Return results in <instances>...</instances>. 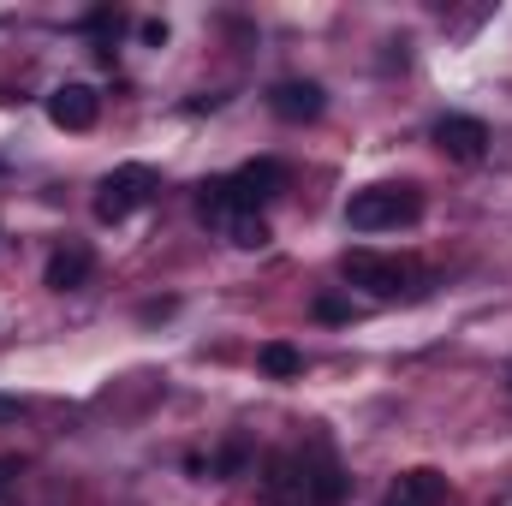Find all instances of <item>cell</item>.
Masks as SVG:
<instances>
[{
	"instance_id": "1",
	"label": "cell",
	"mask_w": 512,
	"mask_h": 506,
	"mask_svg": "<svg viewBox=\"0 0 512 506\" xmlns=\"http://www.w3.org/2000/svg\"><path fill=\"white\" fill-rule=\"evenodd\" d=\"M417 215H423V191L417 185H370V191H352V203H346V227L352 233L411 227Z\"/></svg>"
},
{
	"instance_id": "2",
	"label": "cell",
	"mask_w": 512,
	"mask_h": 506,
	"mask_svg": "<svg viewBox=\"0 0 512 506\" xmlns=\"http://www.w3.org/2000/svg\"><path fill=\"white\" fill-rule=\"evenodd\" d=\"M340 274H346L352 286H364L370 298H405V292H417V262H405V256L346 251L340 256Z\"/></svg>"
},
{
	"instance_id": "3",
	"label": "cell",
	"mask_w": 512,
	"mask_h": 506,
	"mask_svg": "<svg viewBox=\"0 0 512 506\" xmlns=\"http://www.w3.org/2000/svg\"><path fill=\"white\" fill-rule=\"evenodd\" d=\"M161 191V179H155V167H143V161H126V167H114L102 185H96V221H126L131 209H143L149 197Z\"/></svg>"
},
{
	"instance_id": "4",
	"label": "cell",
	"mask_w": 512,
	"mask_h": 506,
	"mask_svg": "<svg viewBox=\"0 0 512 506\" xmlns=\"http://www.w3.org/2000/svg\"><path fill=\"white\" fill-rule=\"evenodd\" d=\"M280 191H286V167L268 161V155H256V161H245V167L233 173V197H239V209H256V215H262V203H274Z\"/></svg>"
},
{
	"instance_id": "5",
	"label": "cell",
	"mask_w": 512,
	"mask_h": 506,
	"mask_svg": "<svg viewBox=\"0 0 512 506\" xmlns=\"http://www.w3.org/2000/svg\"><path fill=\"white\" fill-rule=\"evenodd\" d=\"M435 149L447 155V161H483L489 155V126L483 120H471V114H447L441 126H435Z\"/></svg>"
},
{
	"instance_id": "6",
	"label": "cell",
	"mask_w": 512,
	"mask_h": 506,
	"mask_svg": "<svg viewBox=\"0 0 512 506\" xmlns=\"http://www.w3.org/2000/svg\"><path fill=\"white\" fill-rule=\"evenodd\" d=\"M268 108H274L286 126H304V120H322L328 96H322V84H310V78H286V84L268 90Z\"/></svg>"
},
{
	"instance_id": "7",
	"label": "cell",
	"mask_w": 512,
	"mask_h": 506,
	"mask_svg": "<svg viewBox=\"0 0 512 506\" xmlns=\"http://www.w3.org/2000/svg\"><path fill=\"white\" fill-rule=\"evenodd\" d=\"M96 114H102V96H96L90 84H60V90L48 96V120L60 131H90Z\"/></svg>"
},
{
	"instance_id": "8",
	"label": "cell",
	"mask_w": 512,
	"mask_h": 506,
	"mask_svg": "<svg viewBox=\"0 0 512 506\" xmlns=\"http://www.w3.org/2000/svg\"><path fill=\"white\" fill-rule=\"evenodd\" d=\"M90 274H96V251L90 245H60V251L48 256V268H42V280L54 286V292H84L90 286Z\"/></svg>"
},
{
	"instance_id": "9",
	"label": "cell",
	"mask_w": 512,
	"mask_h": 506,
	"mask_svg": "<svg viewBox=\"0 0 512 506\" xmlns=\"http://www.w3.org/2000/svg\"><path fill=\"white\" fill-rule=\"evenodd\" d=\"M387 501H399V506H441V501H447V477H441V471H429V465H417V471H405V477L387 489Z\"/></svg>"
},
{
	"instance_id": "10",
	"label": "cell",
	"mask_w": 512,
	"mask_h": 506,
	"mask_svg": "<svg viewBox=\"0 0 512 506\" xmlns=\"http://www.w3.org/2000/svg\"><path fill=\"white\" fill-rule=\"evenodd\" d=\"M197 215H203L209 227H227V221L239 215V197H233V179H209V185L197 191Z\"/></svg>"
},
{
	"instance_id": "11",
	"label": "cell",
	"mask_w": 512,
	"mask_h": 506,
	"mask_svg": "<svg viewBox=\"0 0 512 506\" xmlns=\"http://www.w3.org/2000/svg\"><path fill=\"white\" fill-rule=\"evenodd\" d=\"M298 471H304V495H316L322 506H334L340 495H346V483H340V465H334V459H316V465L304 459Z\"/></svg>"
},
{
	"instance_id": "12",
	"label": "cell",
	"mask_w": 512,
	"mask_h": 506,
	"mask_svg": "<svg viewBox=\"0 0 512 506\" xmlns=\"http://www.w3.org/2000/svg\"><path fill=\"white\" fill-rule=\"evenodd\" d=\"M221 233H227V239H233L239 251H262V245H268V221H262L256 209H239V215H233V221H227Z\"/></svg>"
},
{
	"instance_id": "13",
	"label": "cell",
	"mask_w": 512,
	"mask_h": 506,
	"mask_svg": "<svg viewBox=\"0 0 512 506\" xmlns=\"http://www.w3.org/2000/svg\"><path fill=\"white\" fill-rule=\"evenodd\" d=\"M256 364H262L274 381H292L298 370H304V352H298V346H286V340H274V346H262V352H256Z\"/></svg>"
},
{
	"instance_id": "14",
	"label": "cell",
	"mask_w": 512,
	"mask_h": 506,
	"mask_svg": "<svg viewBox=\"0 0 512 506\" xmlns=\"http://www.w3.org/2000/svg\"><path fill=\"white\" fill-rule=\"evenodd\" d=\"M245 465H251V447H245V441H239V435H233V441H227V447H221V459H215V471H221V477H239V471H245Z\"/></svg>"
},
{
	"instance_id": "15",
	"label": "cell",
	"mask_w": 512,
	"mask_h": 506,
	"mask_svg": "<svg viewBox=\"0 0 512 506\" xmlns=\"http://www.w3.org/2000/svg\"><path fill=\"white\" fill-rule=\"evenodd\" d=\"M316 316L322 322H352V304L346 298H316Z\"/></svg>"
},
{
	"instance_id": "16",
	"label": "cell",
	"mask_w": 512,
	"mask_h": 506,
	"mask_svg": "<svg viewBox=\"0 0 512 506\" xmlns=\"http://www.w3.org/2000/svg\"><path fill=\"white\" fill-rule=\"evenodd\" d=\"M12 477H18V459H0V489H6Z\"/></svg>"
},
{
	"instance_id": "17",
	"label": "cell",
	"mask_w": 512,
	"mask_h": 506,
	"mask_svg": "<svg viewBox=\"0 0 512 506\" xmlns=\"http://www.w3.org/2000/svg\"><path fill=\"white\" fill-rule=\"evenodd\" d=\"M382 506H399V501H382Z\"/></svg>"
}]
</instances>
